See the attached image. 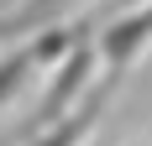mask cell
I'll list each match as a JSON object with an SVG mask.
<instances>
[{"mask_svg":"<svg viewBox=\"0 0 152 146\" xmlns=\"http://www.w3.org/2000/svg\"><path fill=\"white\" fill-rule=\"evenodd\" d=\"M152 42V5H142V11L121 16V21H110L105 31H100V42H94V52L110 63V73H126L131 63H137V52Z\"/></svg>","mask_w":152,"mask_h":146,"instance_id":"obj_1","label":"cell"},{"mask_svg":"<svg viewBox=\"0 0 152 146\" xmlns=\"http://www.w3.org/2000/svg\"><path fill=\"white\" fill-rule=\"evenodd\" d=\"M89 68H94V52H89V47H74V58L63 63L58 78H53V94H47L42 110H37V125H58V120H63V104L84 89V73H89Z\"/></svg>","mask_w":152,"mask_h":146,"instance_id":"obj_2","label":"cell"},{"mask_svg":"<svg viewBox=\"0 0 152 146\" xmlns=\"http://www.w3.org/2000/svg\"><path fill=\"white\" fill-rule=\"evenodd\" d=\"M94 110H100V94H94L84 110H74V120H68V125H58V131L42 136L37 146H79V136H89V125H94Z\"/></svg>","mask_w":152,"mask_h":146,"instance_id":"obj_3","label":"cell"},{"mask_svg":"<svg viewBox=\"0 0 152 146\" xmlns=\"http://www.w3.org/2000/svg\"><path fill=\"white\" fill-rule=\"evenodd\" d=\"M68 5H79V0H31V5H21V16H16L11 26H42V21H58Z\"/></svg>","mask_w":152,"mask_h":146,"instance_id":"obj_4","label":"cell"},{"mask_svg":"<svg viewBox=\"0 0 152 146\" xmlns=\"http://www.w3.org/2000/svg\"><path fill=\"white\" fill-rule=\"evenodd\" d=\"M26 73H31V52H16V58H5V63H0V104L11 99L21 84H26Z\"/></svg>","mask_w":152,"mask_h":146,"instance_id":"obj_5","label":"cell"},{"mask_svg":"<svg viewBox=\"0 0 152 146\" xmlns=\"http://www.w3.org/2000/svg\"><path fill=\"white\" fill-rule=\"evenodd\" d=\"M121 5H137V0H121Z\"/></svg>","mask_w":152,"mask_h":146,"instance_id":"obj_6","label":"cell"}]
</instances>
